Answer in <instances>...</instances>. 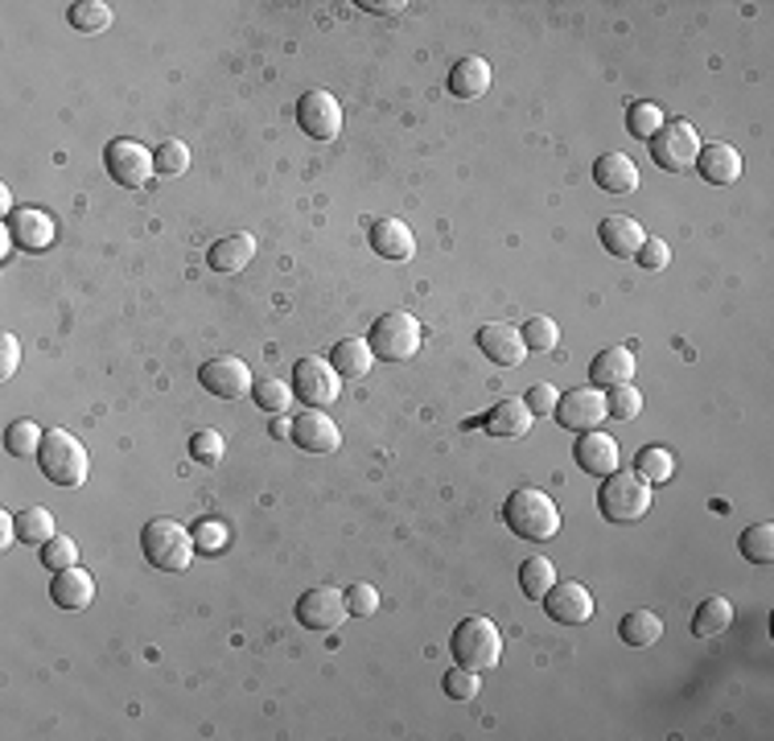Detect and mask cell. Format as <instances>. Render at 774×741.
<instances>
[{"instance_id":"1","label":"cell","mask_w":774,"mask_h":741,"mask_svg":"<svg viewBox=\"0 0 774 741\" xmlns=\"http://www.w3.org/2000/svg\"><path fill=\"white\" fill-rule=\"evenodd\" d=\"M141 553H144V560L153 568H161V573H186L198 548H194L190 527H182V523L170 520V515H157V520L144 523Z\"/></svg>"},{"instance_id":"2","label":"cell","mask_w":774,"mask_h":741,"mask_svg":"<svg viewBox=\"0 0 774 741\" xmlns=\"http://www.w3.org/2000/svg\"><path fill=\"white\" fill-rule=\"evenodd\" d=\"M503 523L520 540H536V544H544V540H553L556 532H560V511H556V503L544 494V490L520 487L503 503Z\"/></svg>"},{"instance_id":"3","label":"cell","mask_w":774,"mask_h":741,"mask_svg":"<svg viewBox=\"0 0 774 741\" xmlns=\"http://www.w3.org/2000/svg\"><path fill=\"white\" fill-rule=\"evenodd\" d=\"M449 651H454L458 667H470L482 676V672H494L503 660V634L490 618H461L449 634Z\"/></svg>"},{"instance_id":"4","label":"cell","mask_w":774,"mask_h":741,"mask_svg":"<svg viewBox=\"0 0 774 741\" xmlns=\"http://www.w3.org/2000/svg\"><path fill=\"white\" fill-rule=\"evenodd\" d=\"M37 466L46 473L54 487H83L87 482V470H91V458L75 433L66 428H50L42 449H37Z\"/></svg>"},{"instance_id":"5","label":"cell","mask_w":774,"mask_h":741,"mask_svg":"<svg viewBox=\"0 0 774 741\" xmlns=\"http://www.w3.org/2000/svg\"><path fill=\"white\" fill-rule=\"evenodd\" d=\"M651 503H655V499H651V482H643L639 473H631V470L606 473L601 494H598V506H601V515H606L610 523L647 520Z\"/></svg>"},{"instance_id":"6","label":"cell","mask_w":774,"mask_h":741,"mask_svg":"<svg viewBox=\"0 0 774 741\" xmlns=\"http://www.w3.org/2000/svg\"><path fill=\"white\" fill-rule=\"evenodd\" d=\"M367 342L375 350V359H388V363H408L416 359V350L425 342V330H421V322L404 309H392V314H383L371 334H367Z\"/></svg>"},{"instance_id":"7","label":"cell","mask_w":774,"mask_h":741,"mask_svg":"<svg viewBox=\"0 0 774 741\" xmlns=\"http://www.w3.org/2000/svg\"><path fill=\"white\" fill-rule=\"evenodd\" d=\"M651 161L664 170V174H684L696 165V153H700V137L688 120H664V128L647 141Z\"/></svg>"},{"instance_id":"8","label":"cell","mask_w":774,"mask_h":741,"mask_svg":"<svg viewBox=\"0 0 774 741\" xmlns=\"http://www.w3.org/2000/svg\"><path fill=\"white\" fill-rule=\"evenodd\" d=\"M350 618L347 593L334 589V585H317V589H305L297 598V622L314 634H330L338 631Z\"/></svg>"},{"instance_id":"9","label":"cell","mask_w":774,"mask_h":741,"mask_svg":"<svg viewBox=\"0 0 774 741\" xmlns=\"http://www.w3.org/2000/svg\"><path fill=\"white\" fill-rule=\"evenodd\" d=\"M103 165H108L111 182H120V186H128V189H141L149 177L157 174L153 153H149L141 141H128V137L108 141V149H103Z\"/></svg>"},{"instance_id":"10","label":"cell","mask_w":774,"mask_h":741,"mask_svg":"<svg viewBox=\"0 0 774 741\" xmlns=\"http://www.w3.org/2000/svg\"><path fill=\"white\" fill-rule=\"evenodd\" d=\"M342 392V375L330 367V359H297L293 363V395L309 408H326Z\"/></svg>"},{"instance_id":"11","label":"cell","mask_w":774,"mask_h":741,"mask_svg":"<svg viewBox=\"0 0 774 741\" xmlns=\"http://www.w3.org/2000/svg\"><path fill=\"white\" fill-rule=\"evenodd\" d=\"M297 124L314 141H338V132H342V103L330 91H321V87L305 91L297 99Z\"/></svg>"},{"instance_id":"12","label":"cell","mask_w":774,"mask_h":741,"mask_svg":"<svg viewBox=\"0 0 774 741\" xmlns=\"http://www.w3.org/2000/svg\"><path fill=\"white\" fill-rule=\"evenodd\" d=\"M198 383H203L210 395H219V400H248L252 388H255V379H252V371H248V363L236 359V355H219V359L203 363Z\"/></svg>"},{"instance_id":"13","label":"cell","mask_w":774,"mask_h":741,"mask_svg":"<svg viewBox=\"0 0 774 741\" xmlns=\"http://www.w3.org/2000/svg\"><path fill=\"white\" fill-rule=\"evenodd\" d=\"M556 425L569 428V433H589V428H598L610 412H606V392L598 388H573L556 400Z\"/></svg>"},{"instance_id":"14","label":"cell","mask_w":774,"mask_h":741,"mask_svg":"<svg viewBox=\"0 0 774 741\" xmlns=\"http://www.w3.org/2000/svg\"><path fill=\"white\" fill-rule=\"evenodd\" d=\"M544 610L560 626H581V622L593 618V593L581 581H556L548 589V598H544Z\"/></svg>"},{"instance_id":"15","label":"cell","mask_w":774,"mask_h":741,"mask_svg":"<svg viewBox=\"0 0 774 741\" xmlns=\"http://www.w3.org/2000/svg\"><path fill=\"white\" fill-rule=\"evenodd\" d=\"M293 445L305 454H334L342 445V433L326 416V408H305L301 416H293Z\"/></svg>"},{"instance_id":"16","label":"cell","mask_w":774,"mask_h":741,"mask_svg":"<svg viewBox=\"0 0 774 741\" xmlns=\"http://www.w3.org/2000/svg\"><path fill=\"white\" fill-rule=\"evenodd\" d=\"M4 227L17 239V248H25V252H46L54 236H58V222L50 219L46 210H37V206H17Z\"/></svg>"},{"instance_id":"17","label":"cell","mask_w":774,"mask_h":741,"mask_svg":"<svg viewBox=\"0 0 774 741\" xmlns=\"http://www.w3.org/2000/svg\"><path fill=\"white\" fill-rule=\"evenodd\" d=\"M478 350H482L494 367H520L523 359H527L520 326H511V322H487V326L478 330Z\"/></svg>"},{"instance_id":"18","label":"cell","mask_w":774,"mask_h":741,"mask_svg":"<svg viewBox=\"0 0 774 741\" xmlns=\"http://www.w3.org/2000/svg\"><path fill=\"white\" fill-rule=\"evenodd\" d=\"M573 458L581 466L585 473H593V478H606V473L618 470V461H622V449L610 433H601V428H589L581 433L577 442H573Z\"/></svg>"},{"instance_id":"19","label":"cell","mask_w":774,"mask_h":741,"mask_svg":"<svg viewBox=\"0 0 774 741\" xmlns=\"http://www.w3.org/2000/svg\"><path fill=\"white\" fill-rule=\"evenodd\" d=\"M696 170H700V177H705L709 186H733V182L742 177V153H738L729 141L700 144V153H696Z\"/></svg>"},{"instance_id":"20","label":"cell","mask_w":774,"mask_h":741,"mask_svg":"<svg viewBox=\"0 0 774 741\" xmlns=\"http://www.w3.org/2000/svg\"><path fill=\"white\" fill-rule=\"evenodd\" d=\"M598 239L610 255L634 260L639 248H643V239H647V231H643V222L631 219V215H606V219L598 222Z\"/></svg>"},{"instance_id":"21","label":"cell","mask_w":774,"mask_h":741,"mask_svg":"<svg viewBox=\"0 0 774 741\" xmlns=\"http://www.w3.org/2000/svg\"><path fill=\"white\" fill-rule=\"evenodd\" d=\"M252 260H255V236H248V231L222 236L219 243H210V252H206L210 272H222V276H236V272H243Z\"/></svg>"},{"instance_id":"22","label":"cell","mask_w":774,"mask_h":741,"mask_svg":"<svg viewBox=\"0 0 774 741\" xmlns=\"http://www.w3.org/2000/svg\"><path fill=\"white\" fill-rule=\"evenodd\" d=\"M532 421H536V416L527 412V404L511 395V400H499V404H494V408L482 416V428H487L490 437L520 442V437H527V433H532Z\"/></svg>"},{"instance_id":"23","label":"cell","mask_w":774,"mask_h":741,"mask_svg":"<svg viewBox=\"0 0 774 741\" xmlns=\"http://www.w3.org/2000/svg\"><path fill=\"white\" fill-rule=\"evenodd\" d=\"M50 598L58 601V610H87V606L96 601V577L79 565L63 568V573H54Z\"/></svg>"},{"instance_id":"24","label":"cell","mask_w":774,"mask_h":741,"mask_svg":"<svg viewBox=\"0 0 774 741\" xmlns=\"http://www.w3.org/2000/svg\"><path fill=\"white\" fill-rule=\"evenodd\" d=\"M371 248H375V255H383V260L404 264V260L416 255V236H412V227L404 219H380L371 227Z\"/></svg>"},{"instance_id":"25","label":"cell","mask_w":774,"mask_h":741,"mask_svg":"<svg viewBox=\"0 0 774 741\" xmlns=\"http://www.w3.org/2000/svg\"><path fill=\"white\" fill-rule=\"evenodd\" d=\"M593 182H598L606 194H634L639 189V165H634L626 153H601L593 161Z\"/></svg>"},{"instance_id":"26","label":"cell","mask_w":774,"mask_h":741,"mask_svg":"<svg viewBox=\"0 0 774 741\" xmlns=\"http://www.w3.org/2000/svg\"><path fill=\"white\" fill-rule=\"evenodd\" d=\"M589 379L593 388H618V383H631L634 379V350L631 347H606L593 355L589 363Z\"/></svg>"},{"instance_id":"27","label":"cell","mask_w":774,"mask_h":741,"mask_svg":"<svg viewBox=\"0 0 774 741\" xmlns=\"http://www.w3.org/2000/svg\"><path fill=\"white\" fill-rule=\"evenodd\" d=\"M490 63L487 58H458L454 63V70H449V91L458 95V99H482V95L490 91Z\"/></svg>"},{"instance_id":"28","label":"cell","mask_w":774,"mask_h":741,"mask_svg":"<svg viewBox=\"0 0 774 741\" xmlns=\"http://www.w3.org/2000/svg\"><path fill=\"white\" fill-rule=\"evenodd\" d=\"M330 367L342 379H363V375H371V367H375V350H371L367 338H342V342L330 350Z\"/></svg>"},{"instance_id":"29","label":"cell","mask_w":774,"mask_h":741,"mask_svg":"<svg viewBox=\"0 0 774 741\" xmlns=\"http://www.w3.org/2000/svg\"><path fill=\"white\" fill-rule=\"evenodd\" d=\"M733 626V601L721 598V593H712L696 606L693 614V634L696 639H717V634H726Z\"/></svg>"},{"instance_id":"30","label":"cell","mask_w":774,"mask_h":741,"mask_svg":"<svg viewBox=\"0 0 774 741\" xmlns=\"http://www.w3.org/2000/svg\"><path fill=\"white\" fill-rule=\"evenodd\" d=\"M618 639L626 647H651L664 639V618L651 614V610H631V614L618 622Z\"/></svg>"},{"instance_id":"31","label":"cell","mask_w":774,"mask_h":741,"mask_svg":"<svg viewBox=\"0 0 774 741\" xmlns=\"http://www.w3.org/2000/svg\"><path fill=\"white\" fill-rule=\"evenodd\" d=\"M520 585H523V598L527 601H544L548 589L556 585V565L548 556H527L520 565Z\"/></svg>"},{"instance_id":"32","label":"cell","mask_w":774,"mask_h":741,"mask_svg":"<svg viewBox=\"0 0 774 741\" xmlns=\"http://www.w3.org/2000/svg\"><path fill=\"white\" fill-rule=\"evenodd\" d=\"M634 470H639V478L651 482V487H664V482L676 478V454H672V449H659V445H647V449H639Z\"/></svg>"},{"instance_id":"33","label":"cell","mask_w":774,"mask_h":741,"mask_svg":"<svg viewBox=\"0 0 774 741\" xmlns=\"http://www.w3.org/2000/svg\"><path fill=\"white\" fill-rule=\"evenodd\" d=\"M252 400H255V408H264L269 416H276V412H288V404H293L297 395H293V383H285V379H276V375H264V379H255Z\"/></svg>"},{"instance_id":"34","label":"cell","mask_w":774,"mask_h":741,"mask_svg":"<svg viewBox=\"0 0 774 741\" xmlns=\"http://www.w3.org/2000/svg\"><path fill=\"white\" fill-rule=\"evenodd\" d=\"M17 536L25 540V544H46V540L58 536L54 515H50L46 506H25V511L17 515Z\"/></svg>"},{"instance_id":"35","label":"cell","mask_w":774,"mask_h":741,"mask_svg":"<svg viewBox=\"0 0 774 741\" xmlns=\"http://www.w3.org/2000/svg\"><path fill=\"white\" fill-rule=\"evenodd\" d=\"M42 442H46V433L33 425V421H13L9 433H4V449H9L13 458H37Z\"/></svg>"},{"instance_id":"36","label":"cell","mask_w":774,"mask_h":741,"mask_svg":"<svg viewBox=\"0 0 774 741\" xmlns=\"http://www.w3.org/2000/svg\"><path fill=\"white\" fill-rule=\"evenodd\" d=\"M664 108L659 103H651V99H643V103H631L626 108V128H631V137H639V141L647 144L659 128H664Z\"/></svg>"},{"instance_id":"37","label":"cell","mask_w":774,"mask_h":741,"mask_svg":"<svg viewBox=\"0 0 774 741\" xmlns=\"http://www.w3.org/2000/svg\"><path fill=\"white\" fill-rule=\"evenodd\" d=\"M738 548L750 565H771L774 560V527L771 523H759V527H745L742 540H738Z\"/></svg>"},{"instance_id":"38","label":"cell","mask_w":774,"mask_h":741,"mask_svg":"<svg viewBox=\"0 0 774 741\" xmlns=\"http://www.w3.org/2000/svg\"><path fill=\"white\" fill-rule=\"evenodd\" d=\"M70 25L79 33H103L111 25V4H103V0H79V4H70Z\"/></svg>"},{"instance_id":"39","label":"cell","mask_w":774,"mask_h":741,"mask_svg":"<svg viewBox=\"0 0 774 741\" xmlns=\"http://www.w3.org/2000/svg\"><path fill=\"white\" fill-rule=\"evenodd\" d=\"M606 412L614 421H634L643 412V392L634 383H618V388H606Z\"/></svg>"},{"instance_id":"40","label":"cell","mask_w":774,"mask_h":741,"mask_svg":"<svg viewBox=\"0 0 774 741\" xmlns=\"http://www.w3.org/2000/svg\"><path fill=\"white\" fill-rule=\"evenodd\" d=\"M520 334H523V347L527 350H553L556 342H560V326L544 314L527 317V322L520 326Z\"/></svg>"},{"instance_id":"41","label":"cell","mask_w":774,"mask_h":741,"mask_svg":"<svg viewBox=\"0 0 774 741\" xmlns=\"http://www.w3.org/2000/svg\"><path fill=\"white\" fill-rule=\"evenodd\" d=\"M222 454H227V437H222L219 428H203V433L190 437V458L198 466H219Z\"/></svg>"},{"instance_id":"42","label":"cell","mask_w":774,"mask_h":741,"mask_svg":"<svg viewBox=\"0 0 774 741\" xmlns=\"http://www.w3.org/2000/svg\"><path fill=\"white\" fill-rule=\"evenodd\" d=\"M42 565L50 568V573H63V568H75L79 565V544L70 536H54L42 544Z\"/></svg>"},{"instance_id":"43","label":"cell","mask_w":774,"mask_h":741,"mask_svg":"<svg viewBox=\"0 0 774 741\" xmlns=\"http://www.w3.org/2000/svg\"><path fill=\"white\" fill-rule=\"evenodd\" d=\"M153 161H157L161 177H182L190 170V149H186V141H165L157 153H153Z\"/></svg>"},{"instance_id":"44","label":"cell","mask_w":774,"mask_h":741,"mask_svg":"<svg viewBox=\"0 0 774 741\" xmlns=\"http://www.w3.org/2000/svg\"><path fill=\"white\" fill-rule=\"evenodd\" d=\"M441 688L454 696V700H478V688H482V679H478V672H470V667H454V672H445Z\"/></svg>"},{"instance_id":"45","label":"cell","mask_w":774,"mask_h":741,"mask_svg":"<svg viewBox=\"0 0 774 741\" xmlns=\"http://www.w3.org/2000/svg\"><path fill=\"white\" fill-rule=\"evenodd\" d=\"M347 606H350V614L355 618H371L375 610H380V589H375V585H367V581H355L347 589Z\"/></svg>"},{"instance_id":"46","label":"cell","mask_w":774,"mask_h":741,"mask_svg":"<svg viewBox=\"0 0 774 741\" xmlns=\"http://www.w3.org/2000/svg\"><path fill=\"white\" fill-rule=\"evenodd\" d=\"M639 264L647 272H664L667 264H672V248H667V239H655V236H647L643 239V248H639V255H634Z\"/></svg>"},{"instance_id":"47","label":"cell","mask_w":774,"mask_h":741,"mask_svg":"<svg viewBox=\"0 0 774 741\" xmlns=\"http://www.w3.org/2000/svg\"><path fill=\"white\" fill-rule=\"evenodd\" d=\"M227 527H222V523H215V520H206V523H198V527H194V548H198V553H222V548H227Z\"/></svg>"},{"instance_id":"48","label":"cell","mask_w":774,"mask_h":741,"mask_svg":"<svg viewBox=\"0 0 774 741\" xmlns=\"http://www.w3.org/2000/svg\"><path fill=\"white\" fill-rule=\"evenodd\" d=\"M556 400H560V392H556L553 383H536V388H527V392H523V404H527L532 416H553Z\"/></svg>"},{"instance_id":"49","label":"cell","mask_w":774,"mask_h":741,"mask_svg":"<svg viewBox=\"0 0 774 741\" xmlns=\"http://www.w3.org/2000/svg\"><path fill=\"white\" fill-rule=\"evenodd\" d=\"M17 367H21V342H17V334H4L0 338V379L17 375Z\"/></svg>"},{"instance_id":"50","label":"cell","mask_w":774,"mask_h":741,"mask_svg":"<svg viewBox=\"0 0 774 741\" xmlns=\"http://www.w3.org/2000/svg\"><path fill=\"white\" fill-rule=\"evenodd\" d=\"M359 9H367V13H375V17H400L408 4H404V0H359Z\"/></svg>"},{"instance_id":"51","label":"cell","mask_w":774,"mask_h":741,"mask_svg":"<svg viewBox=\"0 0 774 741\" xmlns=\"http://www.w3.org/2000/svg\"><path fill=\"white\" fill-rule=\"evenodd\" d=\"M17 515L13 511H0V548H13L17 544Z\"/></svg>"},{"instance_id":"52","label":"cell","mask_w":774,"mask_h":741,"mask_svg":"<svg viewBox=\"0 0 774 741\" xmlns=\"http://www.w3.org/2000/svg\"><path fill=\"white\" fill-rule=\"evenodd\" d=\"M269 437H276V442H293V421H288V412H276V416H272Z\"/></svg>"},{"instance_id":"53","label":"cell","mask_w":774,"mask_h":741,"mask_svg":"<svg viewBox=\"0 0 774 741\" xmlns=\"http://www.w3.org/2000/svg\"><path fill=\"white\" fill-rule=\"evenodd\" d=\"M13 243H17V239L9 236V227H4V231H0V260H9V252H13Z\"/></svg>"},{"instance_id":"54","label":"cell","mask_w":774,"mask_h":741,"mask_svg":"<svg viewBox=\"0 0 774 741\" xmlns=\"http://www.w3.org/2000/svg\"><path fill=\"white\" fill-rule=\"evenodd\" d=\"M0 210H4V215H13L17 206H13V194H9V186L0 189Z\"/></svg>"}]
</instances>
